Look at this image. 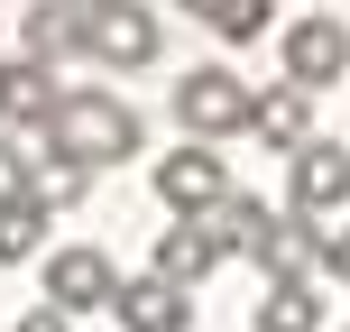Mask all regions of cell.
Listing matches in <instances>:
<instances>
[{
  "mask_svg": "<svg viewBox=\"0 0 350 332\" xmlns=\"http://www.w3.org/2000/svg\"><path fill=\"white\" fill-rule=\"evenodd\" d=\"M10 332H74V314H65V305H37V314H18Z\"/></svg>",
  "mask_w": 350,
  "mask_h": 332,
  "instance_id": "18",
  "label": "cell"
},
{
  "mask_svg": "<svg viewBox=\"0 0 350 332\" xmlns=\"http://www.w3.org/2000/svg\"><path fill=\"white\" fill-rule=\"evenodd\" d=\"M111 314H120L129 332H185L193 305H185V286H175V277H157V268H148V277H129L120 296H111Z\"/></svg>",
  "mask_w": 350,
  "mask_h": 332,
  "instance_id": "10",
  "label": "cell"
},
{
  "mask_svg": "<svg viewBox=\"0 0 350 332\" xmlns=\"http://www.w3.org/2000/svg\"><path fill=\"white\" fill-rule=\"evenodd\" d=\"M46 148H65L83 166H120V157H139V111L102 84H65L46 111Z\"/></svg>",
  "mask_w": 350,
  "mask_h": 332,
  "instance_id": "1",
  "label": "cell"
},
{
  "mask_svg": "<svg viewBox=\"0 0 350 332\" xmlns=\"http://www.w3.org/2000/svg\"><path fill=\"white\" fill-rule=\"evenodd\" d=\"M286 74H295V84H341L350 74V28L332 10H314V18H295V28H286Z\"/></svg>",
  "mask_w": 350,
  "mask_h": 332,
  "instance_id": "5",
  "label": "cell"
},
{
  "mask_svg": "<svg viewBox=\"0 0 350 332\" xmlns=\"http://www.w3.org/2000/svg\"><path fill=\"white\" fill-rule=\"evenodd\" d=\"M18 55H37V65L92 55V10H74V0H46V10H28V28H18Z\"/></svg>",
  "mask_w": 350,
  "mask_h": 332,
  "instance_id": "9",
  "label": "cell"
},
{
  "mask_svg": "<svg viewBox=\"0 0 350 332\" xmlns=\"http://www.w3.org/2000/svg\"><path fill=\"white\" fill-rule=\"evenodd\" d=\"M28 194H37V157L18 139H0V203H28Z\"/></svg>",
  "mask_w": 350,
  "mask_h": 332,
  "instance_id": "16",
  "label": "cell"
},
{
  "mask_svg": "<svg viewBox=\"0 0 350 332\" xmlns=\"http://www.w3.org/2000/svg\"><path fill=\"white\" fill-rule=\"evenodd\" d=\"M111 296H120V268H111L102 249L74 240V249H55V259H46V305H65V314H102Z\"/></svg>",
  "mask_w": 350,
  "mask_h": 332,
  "instance_id": "4",
  "label": "cell"
},
{
  "mask_svg": "<svg viewBox=\"0 0 350 332\" xmlns=\"http://www.w3.org/2000/svg\"><path fill=\"white\" fill-rule=\"evenodd\" d=\"M74 10H102V0H74Z\"/></svg>",
  "mask_w": 350,
  "mask_h": 332,
  "instance_id": "20",
  "label": "cell"
},
{
  "mask_svg": "<svg viewBox=\"0 0 350 332\" xmlns=\"http://www.w3.org/2000/svg\"><path fill=\"white\" fill-rule=\"evenodd\" d=\"M83 194H92V166H83V157H65V148L37 157V203H46V212H74Z\"/></svg>",
  "mask_w": 350,
  "mask_h": 332,
  "instance_id": "14",
  "label": "cell"
},
{
  "mask_svg": "<svg viewBox=\"0 0 350 332\" xmlns=\"http://www.w3.org/2000/svg\"><path fill=\"white\" fill-rule=\"evenodd\" d=\"M249 102H258V92H249V84H240L230 65H193V74H175V120H185L193 139L249 129Z\"/></svg>",
  "mask_w": 350,
  "mask_h": 332,
  "instance_id": "2",
  "label": "cell"
},
{
  "mask_svg": "<svg viewBox=\"0 0 350 332\" xmlns=\"http://www.w3.org/2000/svg\"><path fill=\"white\" fill-rule=\"evenodd\" d=\"M258 332H323V277H267Z\"/></svg>",
  "mask_w": 350,
  "mask_h": 332,
  "instance_id": "13",
  "label": "cell"
},
{
  "mask_svg": "<svg viewBox=\"0 0 350 332\" xmlns=\"http://www.w3.org/2000/svg\"><path fill=\"white\" fill-rule=\"evenodd\" d=\"M221 259H230V240H221L212 212H175V231H157V277H175V286L212 277Z\"/></svg>",
  "mask_w": 350,
  "mask_h": 332,
  "instance_id": "6",
  "label": "cell"
},
{
  "mask_svg": "<svg viewBox=\"0 0 350 332\" xmlns=\"http://www.w3.org/2000/svg\"><path fill=\"white\" fill-rule=\"evenodd\" d=\"M212 28H221L230 47H249V37H267V0H230V10L212 18Z\"/></svg>",
  "mask_w": 350,
  "mask_h": 332,
  "instance_id": "17",
  "label": "cell"
},
{
  "mask_svg": "<svg viewBox=\"0 0 350 332\" xmlns=\"http://www.w3.org/2000/svg\"><path fill=\"white\" fill-rule=\"evenodd\" d=\"M37 240H46V203H37V194H28V203H0V268L28 259Z\"/></svg>",
  "mask_w": 350,
  "mask_h": 332,
  "instance_id": "15",
  "label": "cell"
},
{
  "mask_svg": "<svg viewBox=\"0 0 350 332\" xmlns=\"http://www.w3.org/2000/svg\"><path fill=\"white\" fill-rule=\"evenodd\" d=\"M157 55V10L148 0H102L92 10V65H148Z\"/></svg>",
  "mask_w": 350,
  "mask_h": 332,
  "instance_id": "8",
  "label": "cell"
},
{
  "mask_svg": "<svg viewBox=\"0 0 350 332\" xmlns=\"http://www.w3.org/2000/svg\"><path fill=\"white\" fill-rule=\"evenodd\" d=\"M175 10H193V18H203V28H212V18H221L230 0H175Z\"/></svg>",
  "mask_w": 350,
  "mask_h": 332,
  "instance_id": "19",
  "label": "cell"
},
{
  "mask_svg": "<svg viewBox=\"0 0 350 332\" xmlns=\"http://www.w3.org/2000/svg\"><path fill=\"white\" fill-rule=\"evenodd\" d=\"M286 194H295V212H304V222L341 212V203H350V148L304 139V148H295V185H286Z\"/></svg>",
  "mask_w": 350,
  "mask_h": 332,
  "instance_id": "7",
  "label": "cell"
},
{
  "mask_svg": "<svg viewBox=\"0 0 350 332\" xmlns=\"http://www.w3.org/2000/svg\"><path fill=\"white\" fill-rule=\"evenodd\" d=\"M46 111H55V74L37 55H10L0 65V120L10 129H46Z\"/></svg>",
  "mask_w": 350,
  "mask_h": 332,
  "instance_id": "12",
  "label": "cell"
},
{
  "mask_svg": "<svg viewBox=\"0 0 350 332\" xmlns=\"http://www.w3.org/2000/svg\"><path fill=\"white\" fill-rule=\"evenodd\" d=\"M157 203H166V212H221V203H230V166L212 157V139L157 157Z\"/></svg>",
  "mask_w": 350,
  "mask_h": 332,
  "instance_id": "3",
  "label": "cell"
},
{
  "mask_svg": "<svg viewBox=\"0 0 350 332\" xmlns=\"http://www.w3.org/2000/svg\"><path fill=\"white\" fill-rule=\"evenodd\" d=\"M249 129H258L267 148H286V157H295V148L314 139V84H295V74H286L277 92H258V102H249Z\"/></svg>",
  "mask_w": 350,
  "mask_h": 332,
  "instance_id": "11",
  "label": "cell"
}]
</instances>
